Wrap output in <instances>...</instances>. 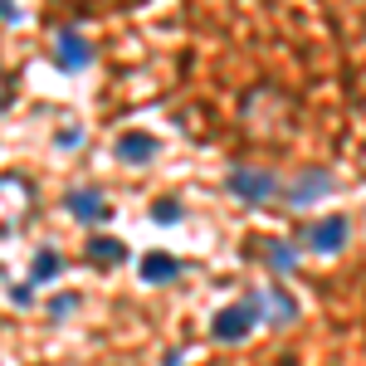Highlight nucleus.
Masks as SVG:
<instances>
[{
	"mask_svg": "<svg viewBox=\"0 0 366 366\" xmlns=\"http://www.w3.org/2000/svg\"><path fill=\"white\" fill-rule=\"evenodd\" d=\"M259 317H264V303H259V298L229 303V308L215 312V322H210V337H215V342H244L254 327H259Z\"/></svg>",
	"mask_w": 366,
	"mask_h": 366,
	"instance_id": "1",
	"label": "nucleus"
},
{
	"mask_svg": "<svg viewBox=\"0 0 366 366\" xmlns=\"http://www.w3.org/2000/svg\"><path fill=\"white\" fill-rule=\"evenodd\" d=\"M137 274H142L147 283H171V279H181V259H176V254L152 249V254L137 264Z\"/></svg>",
	"mask_w": 366,
	"mask_h": 366,
	"instance_id": "8",
	"label": "nucleus"
},
{
	"mask_svg": "<svg viewBox=\"0 0 366 366\" xmlns=\"http://www.w3.org/2000/svg\"><path fill=\"white\" fill-rule=\"evenodd\" d=\"M10 98H15V74H10V69H0V108H5Z\"/></svg>",
	"mask_w": 366,
	"mask_h": 366,
	"instance_id": "15",
	"label": "nucleus"
},
{
	"mask_svg": "<svg viewBox=\"0 0 366 366\" xmlns=\"http://www.w3.org/2000/svg\"><path fill=\"white\" fill-rule=\"evenodd\" d=\"M34 215V186L25 176H0V229H20Z\"/></svg>",
	"mask_w": 366,
	"mask_h": 366,
	"instance_id": "2",
	"label": "nucleus"
},
{
	"mask_svg": "<svg viewBox=\"0 0 366 366\" xmlns=\"http://www.w3.org/2000/svg\"><path fill=\"white\" fill-rule=\"evenodd\" d=\"M347 215H327V220H312L308 229H303V239H308V249L317 254H342L347 249Z\"/></svg>",
	"mask_w": 366,
	"mask_h": 366,
	"instance_id": "5",
	"label": "nucleus"
},
{
	"mask_svg": "<svg viewBox=\"0 0 366 366\" xmlns=\"http://www.w3.org/2000/svg\"><path fill=\"white\" fill-rule=\"evenodd\" d=\"M88 259H93V264H122V259H127V244L113 239V234H93V239H88Z\"/></svg>",
	"mask_w": 366,
	"mask_h": 366,
	"instance_id": "10",
	"label": "nucleus"
},
{
	"mask_svg": "<svg viewBox=\"0 0 366 366\" xmlns=\"http://www.w3.org/2000/svg\"><path fill=\"white\" fill-rule=\"evenodd\" d=\"M327 191H332V176H327V171H308V176L288 191V205H308V200L327 196Z\"/></svg>",
	"mask_w": 366,
	"mask_h": 366,
	"instance_id": "9",
	"label": "nucleus"
},
{
	"mask_svg": "<svg viewBox=\"0 0 366 366\" xmlns=\"http://www.w3.org/2000/svg\"><path fill=\"white\" fill-rule=\"evenodd\" d=\"M69 210H74L84 225H103V220L113 215V205H108V196H103L98 186H79V191H69Z\"/></svg>",
	"mask_w": 366,
	"mask_h": 366,
	"instance_id": "6",
	"label": "nucleus"
},
{
	"mask_svg": "<svg viewBox=\"0 0 366 366\" xmlns=\"http://www.w3.org/2000/svg\"><path fill=\"white\" fill-rule=\"evenodd\" d=\"M0 20H10V25H15V20H20V5H15V0H0Z\"/></svg>",
	"mask_w": 366,
	"mask_h": 366,
	"instance_id": "17",
	"label": "nucleus"
},
{
	"mask_svg": "<svg viewBox=\"0 0 366 366\" xmlns=\"http://www.w3.org/2000/svg\"><path fill=\"white\" fill-rule=\"evenodd\" d=\"M229 196L249 200V205H264L269 196H279V176L274 171H259V167H234L229 171Z\"/></svg>",
	"mask_w": 366,
	"mask_h": 366,
	"instance_id": "3",
	"label": "nucleus"
},
{
	"mask_svg": "<svg viewBox=\"0 0 366 366\" xmlns=\"http://www.w3.org/2000/svg\"><path fill=\"white\" fill-rule=\"evenodd\" d=\"M264 254H269V269H279V274H288V269L298 264V249H293V244H283V239H269Z\"/></svg>",
	"mask_w": 366,
	"mask_h": 366,
	"instance_id": "12",
	"label": "nucleus"
},
{
	"mask_svg": "<svg viewBox=\"0 0 366 366\" xmlns=\"http://www.w3.org/2000/svg\"><path fill=\"white\" fill-rule=\"evenodd\" d=\"M269 303H274V317H279V322H293V317H298V308H293V298H288V293H279V288L269 293Z\"/></svg>",
	"mask_w": 366,
	"mask_h": 366,
	"instance_id": "14",
	"label": "nucleus"
},
{
	"mask_svg": "<svg viewBox=\"0 0 366 366\" xmlns=\"http://www.w3.org/2000/svg\"><path fill=\"white\" fill-rule=\"evenodd\" d=\"M117 157H122L127 167H147V162L157 157V137H152V132H122V137H117Z\"/></svg>",
	"mask_w": 366,
	"mask_h": 366,
	"instance_id": "7",
	"label": "nucleus"
},
{
	"mask_svg": "<svg viewBox=\"0 0 366 366\" xmlns=\"http://www.w3.org/2000/svg\"><path fill=\"white\" fill-rule=\"evenodd\" d=\"M64 274V254L59 249H39L34 254V269H29V283H49Z\"/></svg>",
	"mask_w": 366,
	"mask_h": 366,
	"instance_id": "11",
	"label": "nucleus"
},
{
	"mask_svg": "<svg viewBox=\"0 0 366 366\" xmlns=\"http://www.w3.org/2000/svg\"><path fill=\"white\" fill-rule=\"evenodd\" d=\"M88 59H93V44L74 25H59L54 29V64L64 74H79V69H88Z\"/></svg>",
	"mask_w": 366,
	"mask_h": 366,
	"instance_id": "4",
	"label": "nucleus"
},
{
	"mask_svg": "<svg viewBox=\"0 0 366 366\" xmlns=\"http://www.w3.org/2000/svg\"><path fill=\"white\" fill-rule=\"evenodd\" d=\"M152 220H157V225H176V220H181V200L176 196L152 200Z\"/></svg>",
	"mask_w": 366,
	"mask_h": 366,
	"instance_id": "13",
	"label": "nucleus"
},
{
	"mask_svg": "<svg viewBox=\"0 0 366 366\" xmlns=\"http://www.w3.org/2000/svg\"><path fill=\"white\" fill-rule=\"evenodd\" d=\"M74 303H79V298H74V293H59L54 303H49V312H59V317H64V312H74Z\"/></svg>",
	"mask_w": 366,
	"mask_h": 366,
	"instance_id": "16",
	"label": "nucleus"
}]
</instances>
